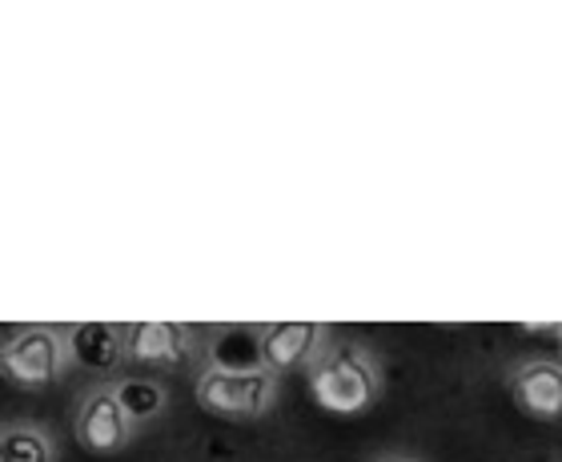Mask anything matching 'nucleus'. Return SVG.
<instances>
[{
    "instance_id": "obj_1",
    "label": "nucleus",
    "mask_w": 562,
    "mask_h": 462,
    "mask_svg": "<svg viewBox=\"0 0 562 462\" xmlns=\"http://www.w3.org/2000/svg\"><path fill=\"white\" fill-rule=\"evenodd\" d=\"M305 391L326 415L362 418L386 398V367L382 354L362 338H329L322 354L305 370Z\"/></svg>"
},
{
    "instance_id": "obj_2",
    "label": "nucleus",
    "mask_w": 562,
    "mask_h": 462,
    "mask_svg": "<svg viewBox=\"0 0 562 462\" xmlns=\"http://www.w3.org/2000/svg\"><path fill=\"white\" fill-rule=\"evenodd\" d=\"M285 382L270 374L258 362H225V358H205L193 374V398L205 415L222 422H266L278 410Z\"/></svg>"
},
{
    "instance_id": "obj_3",
    "label": "nucleus",
    "mask_w": 562,
    "mask_h": 462,
    "mask_svg": "<svg viewBox=\"0 0 562 462\" xmlns=\"http://www.w3.org/2000/svg\"><path fill=\"white\" fill-rule=\"evenodd\" d=\"M69 370L72 350L65 326L29 322L0 338V379L9 382L12 391L45 394L69 379Z\"/></svg>"
},
{
    "instance_id": "obj_4",
    "label": "nucleus",
    "mask_w": 562,
    "mask_h": 462,
    "mask_svg": "<svg viewBox=\"0 0 562 462\" xmlns=\"http://www.w3.org/2000/svg\"><path fill=\"white\" fill-rule=\"evenodd\" d=\"M210 346L198 326L186 322H133L121 326V367H140L153 374H181L205 362Z\"/></svg>"
},
{
    "instance_id": "obj_5",
    "label": "nucleus",
    "mask_w": 562,
    "mask_h": 462,
    "mask_svg": "<svg viewBox=\"0 0 562 462\" xmlns=\"http://www.w3.org/2000/svg\"><path fill=\"white\" fill-rule=\"evenodd\" d=\"M140 422L121 398L117 379H101L89 391H81L77 406H72V439L81 442V451L113 459V454L130 451L140 435Z\"/></svg>"
},
{
    "instance_id": "obj_6",
    "label": "nucleus",
    "mask_w": 562,
    "mask_h": 462,
    "mask_svg": "<svg viewBox=\"0 0 562 462\" xmlns=\"http://www.w3.org/2000/svg\"><path fill=\"white\" fill-rule=\"evenodd\" d=\"M329 338H334V330L326 322H270V326H258L254 330L258 367L278 374L281 382L290 374H305Z\"/></svg>"
},
{
    "instance_id": "obj_7",
    "label": "nucleus",
    "mask_w": 562,
    "mask_h": 462,
    "mask_svg": "<svg viewBox=\"0 0 562 462\" xmlns=\"http://www.w3.org/2000/svg\"><path fill=\"white\" fill-rule=\"evenodd\" d=\"M506 391L527 418L559 422L562 418V362L554 354H530L510 362Z\"/></svg>"
},
{
    "instance_id": "obj_8",
    "label": "nucleus",
    "mask_w": 562,
    "mask_h": 462,
    "mask_svg": "<svg viewBox=\"0 0 562 462\" xmlns=\"http://www.w3.org/2000/svg\"><path fill=\"white\" fill-rule=\"evenodd\" d=\"M69 330L72 367H89L97 374L113 379L121 370V326L89 322V326H65Z\"/></svg>"
},
{
    "instance_id": "obj_9",
    "label": "nucleus",
    "mask_w": 562,
    "mask_h": 462,
    "mask_svg": "<svg viewBox=\"0 0 562 462\" xmlns=\"http://www.w3.org/2000/svg\"><path fill=\"white\" fill-rule=\"evenodd\" d=\"M0 462H60V442L45 422H4L0 427Z\"/></svg>"
},
{
    "instance_id": "obj_10",
    "label": "nucleus",
    "mask_w": 562,
    "mask_h": 462,
    "mask_svg": "<svg viewBox=\"0 0 562 462\" xmlns=\"http://www.w3.org/2000/svg\"><path fill=\"white\" fill-rule=\"evenodd\" d=\"M117 386L140 427H149L153 418H161L165 406H169V391L157 379H117Z\"/></svg>"
},
{
    "instance_id": "obj_11",
    "label": "nucleus",
    "mask_w": 562,
    "mask_h": 462,
    "mask_svg": "<svg viewBox=\"0 0 562 462\" xmlns=\"http://www.w3.org/2000/svg\"><path fill=\"white\" fill-rule=\"evenodd\" d=\"M370 462H422V459H414V454H374Z\"/></svg>"
}]
</instances>
